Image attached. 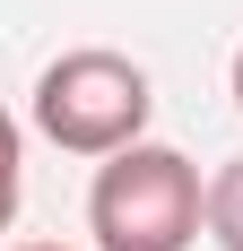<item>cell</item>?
Wrapping results in <instances>:
<instances>
[{
	"label": "cell",
	"mask_w": 243,
	"mask_h": 251,
	"mask_svg": "<svg viewBox=\"0 0 243 251\" xmlns=\"http://www.w3.org/2000/svg\"><path fill=\"white\" fill-rule=\"evenodd\" d=\"M209 226V182L182 148L139 139L96 165L87 182V234L96 251H191Z\"/></svg>",
	"instance_id": "1"
},
{
	"label": "cell",
	"mask_w": 243,
	"mask_h": 251,
	"mask_svg": "<svg viewBox=\"0 0 243 251\" xmlns=\"http://www.w3.org/2000/svg\"><path fill=\"white\" fill-rule=\"evenodd\" d=\"M148 113H156V87L130 52L113 44H78L61 61H44L35 78V130H44L61 156H122L148 139Z\"/></svg>",
	"instance_id": "2"
},
{
	"label": "cell",
	"mask_w": 243,
	"mask_h": 251,
	"mask_svg": "<svg viewBox=\"0 0 243 251\" xmlns=\"http://www.w3.org/2000/svg\"><path fill=\"white\" fill-rule=\"evenodd\" d=\"M209 243L243 251V156H226L217 174H209Z\"/></svg>",
	"instance_id": "3"
},
{
	"label": "cell",
	"mask_w": 243,
	"mask_h": 251,
	"mask_svg": "<svg viewBox=\"0 0 243 251\" xmlns=\"http://www.w3.org/2000/svg\"><path fill=\"white\" fill-rule=\"evenodd\" d=\"M18 200H26V130L18 113H0V234L18 226Z\"/></svg>",
	"instance_id": "4"
},
{
	"label": "cell",
	"mask_w": 243,
	"mask_h": 251,
	"mask_svg": "<svg viewBox=\"0 0 243 251\" xmlns=\"http://www.w3.org/2000/svg\"><path fill=\"white\" fill-rule=\"evenodd\" d=\"M226 78H235V113H243V44H235V70H226Z\"/></svg>",
	"instance_id": "5"
},
{
	"label": "cell",
	"mask_w": 243,
	"mask_h": 251,
	"mask_svg": "<svg viewBox=\"0 0 243 251\" xmlns=\"http://www.w3.org/2000/svg\"><path fill=\"white\" fill-rule=\"evenodd\" d=\"M9 251H78V243H9Z\"/></svg>",
	"instance_id": "6"
}]
</instances>
